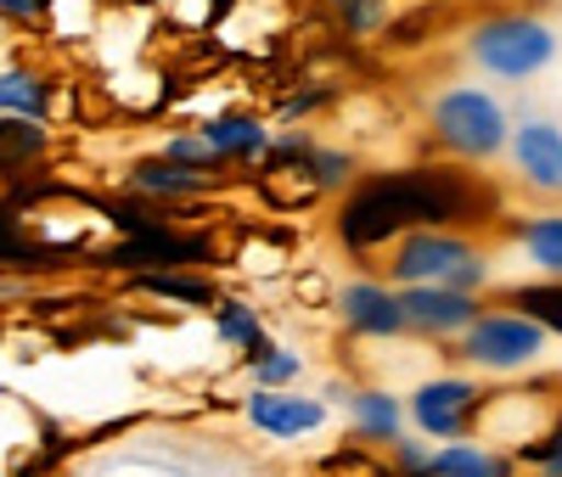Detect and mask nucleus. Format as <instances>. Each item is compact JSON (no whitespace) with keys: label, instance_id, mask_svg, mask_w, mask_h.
<instances>
[{"label":"nucleus","instance_id":"f257e3e1","mask_svg":"<svg viewBox=\"0 0 562 477\" xmlns=\"http://www.w3.org/2000/svg\"><path fill=\"white\" fill-rule=\"evenodd\" d=\"M461 57L484 84H506V90H524L540 73L557 68L562 57V29L540 12L524 7H506V12H484L473 18V29L461 34Z\"/></svg>","mask_w":562,"mask_h":477},{"label":"nucleus","instance_id":"f03ea898","mask_svg":"<svg viewBox=\"0 0 562 477\" xmlns=\"http://www.w3.org/2000/svg\"><path fill=\"white\" fill-rule=\"evenodd\" d=\"M512 102L484 84V79H450L439 84L428 102H422V124H428L434 147L445 158H456L461 169H484L506 152V135H512Z\"/></svg>","mask_w":562,"mask_h":477},{"label":"nucleus","instance_id":"7ed1b4c3","mask_svg":"<svg viewBox=\"0 0 562 477\" xmlns=\"http://www.w3.org/2000/svg\"><path fill=\"white\" fill-rule=\"evenodd\" d=\"M383 281L394 286H456V293H490L495 259L479 236L456 225H411L383 248Z\"/></svg>","mask_w":562,"mask_h":477},{"label":"nucleus","instance_id":"20e7f679","mask_svg":"<svg viewBox=\"0 0 562 477\" xmlns=\"http://www.w3.org/2000/svg\"><path fill=\"white\" fill-rule=\"evenodd\" d=\"M551 331L529 315V309H518V304H484L479 315H473V326L456 338V365L461 371H473V376H524V371H535L546 354H551Z\"/></svg>","mask_w":562,"mask_h":477},{"label":"nucleus","instance_id":"39448f33","mask_svg":"<svg viewBox=\"0 0 562 477\" xmlns=\"http://www.w3.org/2000/svg\"><path fill=\"white\" fill-rule=\"evenodd\" d=\"M484 376L473 371H434V376H416L411 394H405V416H411V433H422L428 444H450V439H473L479 433V416H484Z\"/></svg>","mask_w":562,"mask_h":477},{"label":"nucleus","instance_id":"423d86ee","mask_svg":"<svg viewBox=\"0 0 562 477\" xmlns=\"http://www.w3.org/2000/svg\"><path fill=\"white\" fill-rule=\"evenodd\" d=\"M243 427L265 444H315L326 427H333V405L321 394L299 388H248L243 394Z\"/></svg>","mask_w":562,"mask_h":477},{"label":"nucleus","instance_id":"0eeeda50","mask_svg":"<svg viewBox=\"0 0 562 477\" xmlns=\"http://www.w3.org/2000/svg\"><path fill=\"white\" fill-rule=\"evenodd\" d=\"M501 158H506V174L518 180L529 197L562 203V118H551V113L512 118Z\"/></svg>","mask_w":562,"mask_h":477},{"label":"nucleus","instance_id":"6e6552de","mask_svg":"<svg viewBox=\"0 0 562 477\" xmlns=\"http://www.w3.org/2000/svg\"><path fill=\"white\" fill-rule=\"evenodd\" d=\"M321 399L333 405V416L344 410L349 421V439L366 444V450H389L394 439L411 433V416H405V399L383 382H321Z\"/></svg>","mask_w":562,"mask_h":477},{"label":"nucleus","instance_id":"1a4fd4ad","mask_svg":"<svg viewBox=\"0 0 562 477\" xmlns=\"http://www.w3.org/2000/svg\"><path fill=\"white\" fill-rule=\"evenodd\" d=\"M333 315L349 338L360 343H400L405 331V309H400V286L383 275H349L333 286Z\"/></svg>","mask_w":562,"mask_h":477},{"label":"nucleus","instance_id":"9d476101","mask_svg":"<svg viewBox=\"0 0 562 477\" xmlns=\"http://www.w3.org/2000/svg\"><path fill=\"white\" fill-rule=\"evenodd\" d=\"M400 309H405V331L428 343H456L473 315L484 309L479 293H456V286H400Z\"/></svg>","mask_w":562,"mask_h":477},{"label":"nucleus","instance_id":"9b49d317","mask_svg":"<svg viewBox=\"0 0 562 477\" xmlns=\"http://www.w3.org/2000/svg\"><path fill=\"white\" fill-rule=\"evenodd\" d=\"M198 135L214 147V158L225 163V169H237V163H259L265 158V147H270V118L265 113H254V107H225V113H209V118H198Z\"/></svg>","mask_w":562,"mask_h":477},{"label":"nucleus","instance_id":"f8f14e48","mask_svg":"<svg viewBox=\"0 0 562 477\" xmlns=\"http://www.w3.org/2000/svg\"><path fill=\"white\" fill-rule=\"evenodd\" d=\"M428 477H518V455L479 439V433L473 439H450V444H434Z\"/></svg>","mask_w":562,"mask_h":477},{"label":"nucleus","instance_id":"ddd939ff","mask_svg":"<svg viewBox=\"0 0 562 477\" xmlns=\"http://www.w3.org/2000/svg\"><path fill=\"white\" fill-rule=\"evenodd\" d=\"M220 174L209 169H186V163H169V158H140L130 163V191H140V197H158V203H186V197H209Z\"/></svg>","mask_w":562,"mask_h":477},{"label":"nucleus","instance_id":"4468645a","mask_svg":"<svg viewBox=\"0 0 562 477\" xmlns=\"http://www.w3.org/2000/svg\"><path fill=\"white\" fill-rule=\"evenodd\" d=\"M209 315H214V343L231 349L237 360H248L254 349L270 343V326H265L259 304H248V298H237V293H214Z\"/></svg>","mask_w":562,"mask_h":477},{"label":"nucleus","instance_id":"2eb2a0df","mask_svg":"<svg viewBox=\"0 0 562 477\" xmlns=\"http://www.w3.org/2000/svg\"><path fill=\"white\" fill-rule=\"evenodd\" d=\"M512 242H518L524 264H529L540 281H562V208L524 214L518 225H512Z\"/></svg>","mask_w":562,"mask_h":477},{"label":"nucleus","instance_id":"dca6fc26","mask_svg":"<svg viewBox=\"0 0 562 477\" xmlns=\"http://www.w3.org/2000/svg\"><path fill=\"white\" fill-rule=\"evenodd\" d=\"M52 102H57V84L45 79L40 68L29 63H12L0 68V118H52Z\"/></svg>","mask_w":562,"mask_h":477},{"label":"nucleus","instance_id":"f3484780","mask_svg":"<svg viewBox=\"0 0 562 477\" xmlns=\"http://www.w3.org/2000/svg\"><path fill=\"white\" fill-rule=\"evenodd\" d=\"M304 354L293 349V343H281V338H270L265 349H254L248 360H243V376H248V388H299L304 382Z\"/></svg>","mask_w":562,"mask_h":477},{"label":"nucleus","instance_id":"a211bd4d","mask_svg":"<svg viewBox=\"0 0 562 477\" xmlns=\"http://www.w3.org/2000/svg\"><path fill=\"white\" fill-rule=\"evenodd\" d=\"M299 174H304L315 191H326V197H333V191H349V185L360 180V158H355L349 147H333V140H315Z\"/></svg>","mask_w":562,"mask_h":477},{"label":"nucleus","instance_id":"6ab92c4d","mask_svg":"<svg viewBox=\"0 0 562 477\" xmlns=\"http://www.w3.org/2000/svg\"><path fill=\"white\" fill-rule=\"evenodd\" d=\"M518 466H529V477H562V405L546 416V427L518 450Z\"/></svg>","mask_w":562,"mask_h":477},{"label":"nucleus","instance_id":"aec40b11","mask_svg":"<svg viewBox=\"0 0 562 477\" xmlns=\"http://www.w3.org/2000/svg\"><path fill=\"white\" fill-rule=\"evenodd\" d=\"M326 7L338 12L349 39H371V34H383L394 23V0H326Z\"/></svg>","mask_w":562,"mask_h":477},{"label":"nucleus","instance_id":"412c9836","mask_svg":"<svg viewBox=\"0 0 562 477\" xmlns=\"http://www.w3.org/2000/svg\"><path fill=\"white\" fill-rule=\"evenodd\" d=\"M512 304L518 309H529L551 338H562V281H535V286H518L512 293Z\"/></svg>","mask_w":562,"mask_h":477},{"label":"nucleus","instance_id":"4be33fe9","mask_svg":"<svg viewBox=\"0 0 562 477\" xmlns=\"http://www.w3.org/2000/svg\"><path fill=\"white\" fill-rule=\"evenodd\" d=\"M158 158H169V163H186V169H209V174H220L225 163L214 158V147L198 135V129H175V135H164L158 140Z\"/></svg>","mask_w":562,"mask_h":477},{"label":"nucleus","instance_id":"5701e85b","mask_svg":"<svg viewBox=\"0 0 562 477\" xmlns=\"http://www.w3.org/2000/svg\"><path fill=\"white\" fill-rule=\"evenodd\" d=\"M0 147H7L12 158H40L45 147H52V129H45L40 118H0Z\"/></svg>","mask_w":562,"mask_h":477},{"label":"nucleus","instance_id":"b1692460","mask_svg":"<svg viewBox=\"0 0 562 477\" xmlns=\"http://www.w3.org/2000/svg\"><path fill=\"white\" fill-rule=\"evenodd\" d=\"M428 455H434V444L422 439V433H405V439H394V444L383 450V461H389L400 477H428Z\"/></svg>","mask_w":562,"mask_h":477},{"label":"nucleus","instance_id":"393cba45","mask_svg":"<svg viewBox=\"0 0 562 477\" xmlns=\"http://www.w3.org/2000/svg\"><path fill=\"white\" fill-rule=\"evenodd\" d=\"M310 147H315V140L304 135V129H281V135H270V147H265V158L276 163V169H304V158H310Z\"/></svg>","mask_w":562,"mask_h":477},{"label":"nucleus","instance_id":"a878e982","mask_svg":"<svg viewBox=\"0 0 562 477\" xmlns=\"http://www.w3.org/2000/svg\"><path fill=\"white\" fill-rule=\"evenodd\" d=\"M147 286H153V293H175L180 304H198V309H209V304H214V286H209V281H175V275H147Z\"/></svg>","mask_w":562,"mask_h":477},{"label":"nucleus","instance_id":"bb28decb","mask_svg":"<svg viewBox=\"0 0 562 477\" xmlns=\"http://www.w3.org/2000/svg\"><path fill=\"white\" fill-rule=\"evenodd\" d=\"M57 0H0V23H18V29H34L52 18Z\"/></svg>","mask_w":562,"mask_h":477},{"label":"nucleus","instance_id":"cd10ccee","mask_svg":"<svg viewBox=\"0 0 562 477\" xmlns=\"http://www.w3.org/2000/svg\"><path fill=\"white\" fill-rule=\"evenodd\" d=\"M321 102H326V95H321V90H304V95H288V102H281V107H276V118H281V124H299V118H304L310 107H321Z\"/></svg>","mask_w":562,"mask_h":477}]
</instances>
